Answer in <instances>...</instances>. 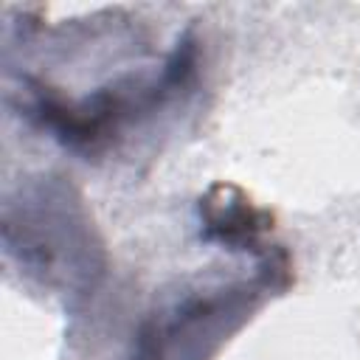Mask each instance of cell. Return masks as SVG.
Returning a JSON list of instances; mask_svg holds the SVG:
<instances>
[{
    "instance_id": "6da1fadb",
    "label": "cell",
    "mask_w": 360,
    "mask_h": 360,
    "mask_svg": "<svg viewBox=\"0 0 360 360\" xmlns=\"http://www.w3.org/2000/svg\"><path fill=\"white\" fill-rule=\"evenodd\" d=\"M6 253L42 287L62 295L93 290L101 250L79 197L56 177L37 180L6 200Z\"/></svg>"
},
{
    "instance_id": "7a4b0ae2",
    "label": "cell",
    "mask_w": 360,
    "mask_h": 360,
    "mask_svg": "<svg viewBox=\"0 0 360 360\" xmlns=\"http://www.w3.org/2000/svg\"><path fill=\"white\" fill-rule=\"evenodd\" d=\"M194 73V51L191 42H183L166 62L163 73L155 79L127 76L118 79L79 101H65L45 87L34 90L31 115L51 129L65 146L76 152H101L110 146L124 127L141 121L152 110H158L174 90H180Z\"/></svg>"
},
{
    "instance_id": "3957f363",
    "label": "cell",
    "mask_w": 360,
    "mask_h": 360,
    "mask_svg": "<svg viewBox=\"0 0 360 360\" xmlns=\"http://www.w3.org/2000/svg\"><path fill=\"white\" fill-rule=\"evenodd\" d=\"M270 284H276L270 276L250 284H222L188 292L155 309L141 321L129 360H208L250 315L259 301V290H270Z\"/></svg>"
},
{
    "instance_id": "277c9868",
    "label": "cell",
    "mask_w": 360,
    "mask_h": 360,
    "mask_svg": "<svg viewBox=\"0 0 360 360\" xmlns=\"http://www.w3.org/2000/svg\"><path fill=\"white\" fill-rule=\"evenodd\" d=\"M200 222L202 239L225 245L228 250H256L262 233L273 231V217L231 183H217L205 191L200 200Z\"/></svg>"
}]
</instances>
